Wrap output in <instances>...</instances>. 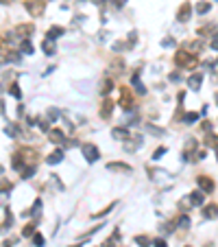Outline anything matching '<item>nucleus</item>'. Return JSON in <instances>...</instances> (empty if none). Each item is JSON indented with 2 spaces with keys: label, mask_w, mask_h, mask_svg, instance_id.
I'll use <instances>...</instances> for the list:
<instances>
[{
  "label": "nucleus",
  "mask_w": 218,
  "mask_h": 247,
  "mask_svg": "<svg viewBox=\"0 0 218 247\" xmlns=\"http://www.w3.org/2000/svg\"><path fill=\"white\" fill-rule=\"evenodd\" d=\"M135 243H140L142 247H148V239H146V236H137V239H135Z\"/></svg>",
  "instance_id": "1a4fd4ad"
},
{
  "label": "nucleus",
  "mask_w": 218,
  "mask_h": 247,
  "mask_svg": "<svg viewBox=\"0 0 218 247\" xmlns=\"http://www.w3.org/2000/svg\"><path fill=\"white\" fill-rule=\"evenodd\" d=\"M109 168H116V171H129V166H125V164H109Z\"/></svg>",
  "instance_id": "9d476101"
},
{
  "label": "nucleus",
  "mask_w": 218,
  "mask_h": 247,
  "mask_svg": "<svg viewBox=\"0 0 218 247\" xmlns=\"http://www.w3.org/2000/svg\"><path fill=\"white\" fill-rule=\"evenodd\" d=\"M199 186H201L205 193H212V190H214V182L207 179V177H201V179H199Z\"/></svg>",
  "instance_id": "f03ea898"
},
{
  "label": "nucleus",
  "mask_w": 218,
  "mask_h": 247,
  "mask_svg": "<svg viewBox=\"0 0 218 247\" xmlns=\"http://www.w3.org/2000/svg\"><path fill=\"white\" fill-rule=\"evenodd\" d=\"M196 11H199V13H207V11H210V4H199Z\"/></svg>",
  "instance_id": "9b49d317"
},
{
  "label": "nucleus",
  "mask_w": 218,
  "mask_h": 247,
  "mask_svg": "<svg viewBox=\"0 0 218 247\" xmlns=\"http://www.w3.org/2000/svg\"><path fill=\"white\" fill-rule=\"evenodd\" d=\"M61 157H63V153H61V151H55V153L48 157V162H50V164H55V162H59Z\"/></svg>",
  "instance_id": "20e7f679"
},
{
  "label": "nucleus",
  "mask_w": 218,
  "mask_h": 247,
  "mask_svg": "<svg viewBox=\"0 0 218 247\" xmlns=\"http://www.w3.org/2000/svg\"><path fill=\"white\" fill-rule=\"evenodd\" d=\"M201 81H203V79H201V74H194V77H192L188 83H190V88H194V90H196V88L201 85Z\"/></svg>",
  "instance_id": "7ed1b4c3"
},
{
  "label": "nucleus",
  "mask_w": 218,
  "mask_h": 247,
  "mask_svg": "<svg viewBox=\"0 0 218 247\" xmlns=\"http://www.w3.org/2000/svg\"><path fill=\"white\" fill-rule=\"evenodd\" d=\"M50 138H52V142H61V140H63V134H61V131H52Z\"/></svg>",
  "instance_id": "0eeeda50"
},
{
  "label": "nucleus",
  "mask_w": 218,
  "mask_h": 247,
  "mask_svg": "<svg viewBox=\"0 0 218 247\" xmlns=\"http://www.w3.org/2000/svg\"><path fill=\"white\" fill-rule=\"evenodd\" d=\"M199 118V114H188L185 116V123H192V120H196Z\"/></svg>",
  "instance_id": "f8f14e48"
},
{
  "label": "nucleus",
  "mask_w": 218,
  "mask_h": 247,
  "mask_svg": "<svg viewBox=\"0 0 218 247\" xmlns=\"http://www.w3.org/2000/svg\"><path fill=\"white\" fill-rule=\"evenodd\" d=\"M216 214H218V208H216V206H210V208L205 210V217H207V219H212V217H216Z\"/></svg>",
  "instance_id": "39448f33"
},
{
  "label": "nucleus",
  "mask_w": 218,
  "mask_h": 247,
  "mask_svg": "<svg viewBox=\"0 0 218 247\" xmlns=\"http://www.w3.org/2000/svg\"><path fill=\"white\" fill-rule=\"evenodd\" d=\"M83 153H85L87 162H94V160H98V149L94 147V145H85V147H83Z\"/></svg>",
  "instance_id": "f257e3e1"
},
{
  "label": "nucleus",
  "mask_w": 218,
  "mask_h": 247,
  "mask_svg": "<svg viewBox=\"0 0 218 247\" xmlns=\"http://www.w3.org/2000/svg\"><path fill=\"white\" fill-rule=\"evenodd\" d=\"M201 201H203V195H201V193H194V195H192V203H194V206H199Z\"/></svg>",
  "instance_id": "6e6552de"
},
{
  "label": "nucleus",
  "mask_w": 218,
  "mask_h": 247,
  "mask_svg": "<svg viewBox=\"0 0 218 247\" xmlns=\"http://www.w3.org/2000/svg\"><path fill=\"white\" fill-rule=\"evenodd\" d=\"M155 245H157V247H166V243H164L162 239H157V241H155Z\"/></svg>",
  "instance_id": "4468645a"
},
{
  "label": "nucleus",
  "mask_w": 218,
  "mask_h": 247,
  "mask_svg": "<svg viewBox=\"0 0 218 247\" xmlns=\"http://www.w3.org/2000/svg\"><path fill=\"white\" fill-rule=\"evenodd\" d=\"M188 15H190V7L185 4V7L179 11V20H188Z\"/></svg>",
  "instance_id": "423d86ee"
},
{
  "label": "nucleus",
  "mask_w": 218,
  "mask_h": 247,
  "mask_svg": "<svg viewBox=\"0 0 218 247\" xmlns=\"http://www.w3.org/2000/svg\"><path fill=\"white\" fill-rule=\"evenodd\" d=\"M42 243H44V239L40 236V234H37V236H35V245H37V247H42Z\"/></svg>",
  "instance_id": "ddd939ff"
}]
</instances>
